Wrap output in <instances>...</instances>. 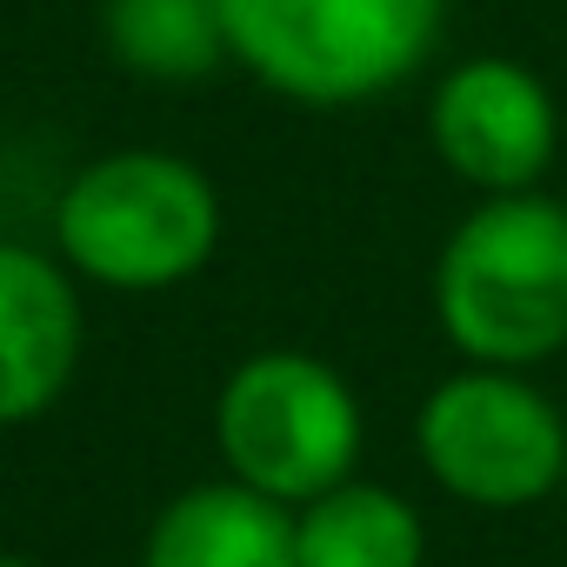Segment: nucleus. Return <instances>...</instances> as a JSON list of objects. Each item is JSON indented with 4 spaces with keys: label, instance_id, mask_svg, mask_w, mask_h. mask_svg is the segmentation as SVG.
<instances>
[{
    "label": "nucleus",
    "instance_id": "nucleus-1",
    "mask_svg": "<svg viewBox=\"0 0 567 567\" xmlns=\"http://www.w3.org/2000/svg\"><path fill=\"white\" fill-rule=\"evenodd\" d=\"M434 321L481 368H540L567 348V200L487 194L434 260Z\"/></svg>",
    "mask_w": 567,
    "mask_h": 567
},
{
    "label": "nucleus",
    "instance_id": "nucleus-2",
    "mask_svg": "<svg viewBox=\"0 0 567 567\" xmlns=\"http://www.w3.org/2000/svg\"><path fill=\"white\" fill-rule=\"evenodd\" d=\"M234 61L295 107H368L414 81L447 0H220Z\"/></svg>",
    "mask_w": 567,
    "mask_h": 567
},
{
    "label": "nucleus",
    "instance_id": "nucleus-3",
    "mask_svg": "<svg viewBox=\"0 0 567 567\" xmlns=\"http://www.w3.org/2000/svg\"><path fill=\"white\" fill-rule=\"evenodd\" d=\"M61 260L114 295H167L220 247L214 181L167 147H121L87 161L54 207Z\"/></svg>",
    "mask_w": 567,
    "mask_h": 567
},
{
    "label": "nucleus",
    "instance_id": "nucleus-4",
    "mask_svg": "<svg viewBox=\"0 0 567 567\" xmlns=\"http://www.w3.org/2000/svg\"><path fill=\"white\" fill-rule=\"evenodd\" d=\"M214 447L234 481L301 507L354 474L361 401L334 361L301 348H260L214 394Z\"/></svg>",
    "mask_w": 567,
    "mask_h": 567
},
{
    "label": "nucleus",
    "instance_id": "nucleus-5",
    "mask_svg": "<svg viewBox=\"0 0 567 567\" xmlns=\"http://www.w3.org/2000/svg\"><path fill=\"white\" fill-rule=\"evenodd\" d=\"M414 447L441 494L487 514H514L567 487V421L527 368L467 361L447 374L414 414Z\"/></svg>",
    "mask_w": 567,
    "mask_h": 567
},
{
    "label": "nucleus",
    "instance_id": "nucleus-6",
    "mask_svg": "<svg viewBox=\"0 0 567 567\" xmlns=\"http://www.w3.org/2000/svg\"><path fill=\"white\" fill-rule=\"evenodd\" d=\"M427 134L454 181L481 194H527L560 154V107L534 68L507 54H474L441 74Z\"/></svg>",
    "mask_w": 567,
    "mask_h": 567
},
{
    "label": "nucleus",
    "instance_id": "nucleus-7",
    "mask_svg": "<svg viewBox=\"0 0 567 567\" xmlns=\"http://www.w3.org/2000/svg\"><path fill=\"white\" fill-rule=\"evenodd\" d=\"M74 280L68 260L0 240V427L41 421L68 394L87 348Z\"/></svg>",
    "mask_w": 567,
    "mask_h": 567
},
{
    "label": "nucleus",
    "instance_id": "nucleus-8",
    "mask_svg": "<svg viewBox=\"0 0 567 567\" xmlns=\"http://www.w3.org/2000/svg\"><path fill=\"white\" fill-rule=\"evenodd\" d=\"M141 567H301L295 507L234 474L200 481L154 514Z\"/></svg>",
    "mask_w": 567,
    "mask_h": 567
},
{
    "label": "nucleus",
    "instance_id": "nucleus-9",
    "mask_svg": "<svg viewBox=\"0 0 567 567\" xmlns=\"http://www.w3.org/2000/svg\"><path fill=\"white\" fill-rule=\"evenodd\" d=\"M295 554L301 567H421L427 527L414 501L381 481H341L295 507Z\"/></svg>",
    "mask_w": 567,
    "mask_h": 567
},
{
    "label": "nucleus",
    "instance_id": "nucleus-10",
    "mask_svg": "<svg viewBox=\"0 0 567 567\" xmlns=\"http://www.w3.org/2000/svg\"><path fill=\"white\" fill-rule=\"evenodd\" d=\"M101 41L141 81H207L234 61L220 0H101Z\"/></svg>",
    "mask_w": 567,
    "mask_h": 567
},
{
    "label": "nucleus",
    "instance_id": "nucleus-11",
    "mask_svg": "<svg viewBox=\"0 0 567 567\" xmlns=\"http://www.w3.org/2000/svg\"><path fill=\"white\" fill-rule=\"evenodd\" d=\"M0 567H41V560H28V554H0Z\"/></svg>",
    "mask_w": 567,
    "mask_h": 567
}]
</instances>
